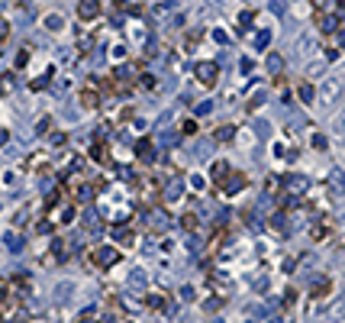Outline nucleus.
<instances>
[{"label":"nucleus","mask_w":345,"mask_h":323,"mask_svg":"<svg viewBox=\"0 0 345 323\" xmlns=\"http://www.w3.org/2000/svg\"><path fill=\"white\" fill-rule=\"evenodd\" d=\"M91 259H94V265L110 268L113 262L120 259V252H117V249H110V246H100V249H94V252H91Z\"/></svg>","instance_id":"1"},{"label":"nucleus","mask_w":345,"mask_h":323,"mask_svg":"<svg viewBox=\"0 0 345 323\" xmlns=\"http://www.w3.org/2000/svg\"><path fill=\"white\" fill-rule=\"evenodd\" d=\"M216 75H219V68H216L213 62H210V65H207V62H203V65H197V81H200V84L213 87V84H216Z\"/></svg>","instance_id":"2"},{"label":"nucleus","mask_w":345,"mask_h":323,"mask_svg":"<svg viewBox=\"0 0 345 323\" xmlns=\"http://www.w3.org/2000/svg\"><path fill=\"white\" fill-rule=\"evenodd\" d=\"M78 16L81 20H97L100 16V0H81L78 4Z\"/></svg>","instance_id":"3"},{"label":"nucleus","mask_w":345,"mask_h":323,"mask_svg":"<svg viewBox=\"0 0 345 323\" xmlns=\"http://www.w3.org/2000/svg\"><path fill=\"white\" fill-rule=\"evenodd\" d=\"M78 103H81L84 110H97V107H100V94H97L94 87H84V91L78 94Z\"/></svg>","instance_id":"4"},{"label":"nucleus","mask_w":345,"mask_h":323,"mask_svg":"<svg viewBox=\"0 0 345 323\" xmlns=\"http://www.w3.org/2000/svg\"><path fill=\"white\" fill-rule=\"evenodd\" d=\"M339 91H342L339 81H326V84H323V97H320V100H323V107H329V103L339 97Z\"/></svg>","instance_id":"5"},{"label":"nucleus","mask_w":345,"mask_h":323,"mask_svg":"<svg viewBox=\"0 0 345 323\" xmlns=\"http://www.w3.org/2000/svg\"><path fill=\"white\" fill-rule=\"evenodd\" d=\"M329 288H332V278H320V281L310 288V294H313V298H326V294H329Z\"/></svg>","instance_id":"6"},{"label":"nucleus","mask_w":345,"mask_h":323,"mask_svg":"<svg viewBox=\"0 0 345 323\" xmlns=\"http://www.w3.org/2000/svg\"><path fill=\"white\" fill-rule=\"evenodd\" d=\"M136 155H139L142 162L148 159V155H152V139H148V136H145V139H139V142H136Z\"/></svg>","instance_id":"7"},{"label":"nucleus","mask_w":345,"mask_h":323,"mask_svg":"<svg viewBox=\"0 0 345 323\" xmlns=\"http://www.w3.org/2000/svg\"><path fill=\"white\" fill-rule=\"evenodd\" d=\"M226 174H229V165H226V162H216V165H213V181H216V185H223Z\"/></svg>","instance_id":"8"},{"label":"nucleus","mask_w":345,"mask_h":323,"mask_svg":"<svg viewBox=\"0 0 345 323\" xmlns=\"http://www.w3.org/2000/svg\"><path fill=\"white\" fill-rule=\"evenodd\" d=\"M94 159L100 162V165H110V152H107V146L97 142V146H94Z\"/></svg>","instance_id":"9"},{"label":"nucleus","mask_w":345,"mask_h":323,"mask_svg":"<svg viewBox=\"0 0 345 323\" xmlns=\"http://www.w3.org/2000/svg\"><path fill=\"white\" fill-rule=\"evenodd\" d=\"M233 136H236V126H219L216 129V142H229Z\"/></svg>","instance_id":"10"},{"label":"nucleus","mask_w":345,"mask_h":323,"mask_svg":"<svg viewBox=\"0 0 345 323\" xmlns=\"http://www.w3.org/2000/svg\"><path fill=\"white\" fill-rule=\"evenodd\" d=\"M326 233H329V223H316V226H313V242H323Z\"/></svg>","instance_id":"11"},{"label":"nucleus","mask_w":345,"mask_h":323,"mask_svg":"<svg viewBox=\"0 0 345 323\" xmlns=\"http://www.w3.org/2000/svg\"><path fill=\"white\" fill-rule=\"evenodd\" d=\"M242 174H229V181H226V191H242Z\"/></svg>","instance_id":"12"},{"label":"nucleus","mask_w":345,"mask_h":323,"mask_svg":"<svg viewBox=\"0 0 345 323\" xmlns=\"http://www.w3.org/2000/svg\"><path fill=\"white\" fill-rule=\"evenodd\" d=\"M7 39H10V23H7L4 16H0V46H4Z\"/></svg>","instance_id":"13"},{"label":"nucleus","mask_w":345,"mask_h":323,"mask_svg":"<svg viewBox=\"0 0 345 323\" xmlns=\"http://www.w3.org/2000/svg\"><path fill=\"white\" fill-rule=\"evenodd\" d=\"M181 223H184V230H197V217H194V213H184Z\"/></svg>","instance_id":"14"},{"label":"nucleus","mask_w":345,"mask_h":323,"mask_svg":"<svg viewBox=\"0 0 345 323\" xmlns=\"http://www.w3.org/2000/svg\"><path fill=\"white\" fill-rule=\"evenodd\" d=\"M313 97H316V91H313V87H306V84L300 87V100H303V103H310Z\"/></svg>","instance_id":"15"},{"label":"nucleus","mask_w":345,"mask_h":323,"mask_svg":"<svg viewBox=\"0 0 345 323\" xmlns=\"http://www.w3.org/2000/svg\"><path fill=\"white\" fill-rule=\"evenodd\" d=\"M139 87H142V91H155V81H152V75H142V78H139Z\"/></svg>","instance_id":"16"},{"label":"nucleus","mask_w":345,"mask_h":323,"mask_svg":"<svg viewBox=\"0 0 345 323\" xmlns=\"http://www.w3.org/2000/svg\"><path fill=\"white\" fill-rule=\"evenodd\" d=\"M332 129H335V133H342V136H345V110L339 113V117H335V123H332Z\"/></svg>","instance_id":"17"},{"label":"nucleus","mask_w":345,"mask_h":323,"mask_svg":"<svg viewBox=\"0 0 345 323\" xmlns=\"http://www.w3.org/2000/svg\"><path fill=\"white\" fill-rule=\"evenodd\" d=\"M26 62H29V49H23V52H20V55H16V68H23Z\"/></svg>","instance_id":"18"}]
</instances>
